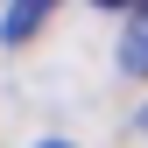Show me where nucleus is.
Instances as JSON below:
<instances>
[{
    "mask_svg": "<svg viewBox=\"0 0 148 148\" xmlns=\"http://www.w3.org/2000/svg\"><path fill=\"white\" fill-rule=\"evenodd\" d=\"M120 71H127V78H148V0L127 7V28H120Z\"/></svg>",
    "mask_w": 148,
    "mask_h": 148,
    "instance_id": "f257e3e1",
    "label": "nucleus"
},
{
    "mask_svg": "<svg viewBox=\"0 0 148 148\" xmlns=\"http://www.w3.org/2000/svg\"><path fill=\"white\" fill-rule=\"evenodd\" d=\"M49 7H57V0H7V14H0V35H7V42H28V35L49 21Z\"/></svg>",
    "mask_w": 148,
    "mask_h": 148,
    "instance_id": "f03ea898",
    "label": "nucleus"
},
{
    "mask_svg": "<svg viewBox=\"0 0 148 148\" xmlns=\"http://www.w3.org/2000/svg\"><path fill=\"white\" fill-rule=\"evenodd\" d=\"M99 7H127V0H99Z\"/></svg>",
    "mask_w": 148,
    "mask_h": 148,
    "instance_id": "7ed1b4c3",
    "label": "nucleus"
},
{
    "mask_svg": "<svg viewBox=\"0 0 148 148\" xmlns=\"http://www.w3.org/2000/svg\"><path fill=\"white\" fill-rule=\"evenodd\" d=\"M141 141H148V113H141Z\"/></svg>",
    "mask_w": 148,
    "mask_h": 148,
    "instance_id": "20e7f679",
    "label": "nucleus"
},
{
    "mask_svg": "<svg viewBox=\"0 0 148 148\" xmlns=\"http://www.w3.org/2000/svg\"><path fill=\"white\" fill-rule=\"evenodd\" d=\"M49 148H64V141H49Z\"/></svg>",
    "mask_w": 148,
    "mask_h": 148,
    "instance_id": "39448f33",
    "label": "nucleus"
}]
</instances>
